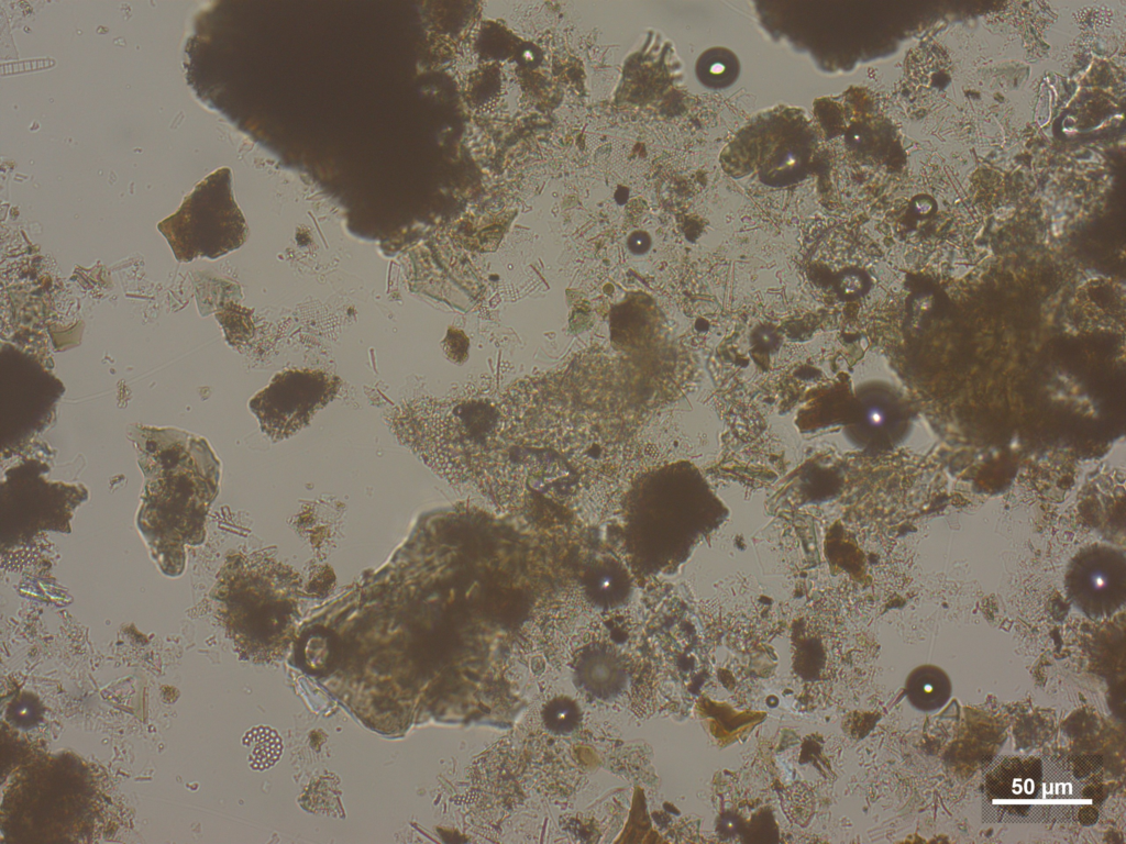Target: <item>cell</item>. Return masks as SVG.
<instances>
[{
    "label": "cell",
    "mask_w": 1126,
    "mask_h": 844,
    "mask_svg": "<svg viewBox=\"0 0 1126 844\" xmlns=\"http://www.w3.org/2000/svg\"><path fill=\"white\" fill-rule=\"evenodd\" d=\"M242 744L250 748L249 763L255 770H265L274 766L283 753V743L277 731L269 726L258 725L249 730Z\"/></svg>",
    "instance_id": "cell-10"
},
{
    "label": "cell",
    "mask_w": 1126,
    "mask_h": 844,
    "mask_svg": "<svg viewBox=\"0 0 1126 844\" xmlns=\"http://www.w3.org/2000/svg\"><path fill=\"white\" fill-rule=\"evenodd\" d=\"M327 656H328V647H327V644L324 642H322V638H320V637H312L310 641H308L306 649H305V657H306V663L311 668H320V667H322V665L327 660Z\"/></svg>",
    "instance_id": "cell-14"
},
{
    "label": "cell",
    "mask_w": 1126,
    "mask_h": 844,
    "mask_svg": "<svg viewBox=\"0 0 1126 844\" xmlns=\"http://www.w3.org/2000/svg\"><path fill=\"white\" fill-rule=\"evenodd\" d=\"M228 167L209 174L186 196L172 215L157 224L175 258L216 259L241 247L247 225L232 192Z\"/></svg>",
    "instance_id": "cell-2"
},
{
    "label": "cell",
    "mask_w": 1126,
    "mask_h": 844,
    "mask_svg": "<svg viewBox=\"0 0 1126 844\" xmlns=\"http://www.w3.org/2000/svg\"><path fill=\"white\" fill-rule=\"evenodd\" d=\"M23 388L16 386L14 390L9 388L8 402H2L1 407H9L5 410H1L2 413V436L9 433V436L2 441V446L9 442V448H16L20 444L25 443L35 433L40 432L45 427V424L49 423L52 412L56 401L60 396L63 385L49 375L34 360H29L27 374L25 376V369H22Z\"/></svg>",
    "instance_id": "cell-6"
},
{
    "label": "cell",
    "mask_w": 1126,
    "mask_h": 844,
    "mask_svg": "<svg viewBox=\"0 0 1126 844\" xmlns=\"http://www.w3.org/2000/svg\"><path fill=\"white\" fill-rule=\"evenodd\" d=\"M340 388V378L321 369H286L250 399L249 408L262 432L278 442L306 427Z\"/></svg>",
    "instance_id": "cell-5"
},
{
    "label": "cell",
    "mask_w": 1126,
    "mask_h": 844,
    "mask_svg": "<svg viewBox=\"0 0 1126 844\" xmlns=\"http://www.w3.org/2000/svg\"><path fill=\"white\" fill-rule=\"evenodd\" d=\"M49 467L27 458L4 473L0 488V541L13 547L40 532L70 533L77 507L88 499L82 484L49 481Z\"/></svg>",
    "instance_id": "cell-3"
},
{
    "label": "cell",
    "mask_w": 1126,
    "mask_h": 844,
    "mask_svg": "<svg viewBox=\"0 0 1126 844\" xmlns=\"http://www.w3.org/2000/svg\"><path fill=\"white\" fill-rule=\"evenodd\" d=\"M578 677L585 688L599 697L618 692L625 681L622 667L611 652L590 649L578 660Z\"/></svg>",
    "instance_id": "cell-8"
},
{
    "label": "cell",
    "mask_w": 1126,
    "mask_h": 844,
    "mask_svg": "<svg viewBox=\"0 0 1126 844\" xmlns=\"http://www.w3.org/2000/svg\"><path fill=\"white\" fill-rule=\"evenodd\" d=\"M866 415L869 423L873 426H881L885 421V412L876 406L871 407Z\"/></svg>",
    "instance_id": "cell-16"
},
{
    "label": "cell",
    "mask_w": 1126,
    "mask_h": 844,
    "mask_svg": "<svg viewBox=\"0 0 1126 844\" xmlns=\"http://www.w3.org/2000/svg\"><path fill=\"white\" fill-rule=\"evenodd\" d=\"M545 725L559 733L572 731L578 722L576 706L566 698L551 701L543 713Z\"/></svg>",
    "instance_id": "cell-12"
},
{
    "label": "cell",
    "mask_w": 1126,
    "mask_h": 844,
    "mask_svg": "<svg viewBox=\"0 0 1126 844\" xmlns=\"http://www.w3.org/2000/svg\"><path fill=\"white\" fill-rule=\"evenodd\" d=\"M143 488L136 528L158 569L184 574L187 547L206 540V520L219 492L221 464L208 441L170 426L130 424Z\"/></svg>",
    "instance_id": "cell-1"
},
{
    "label": "cell",
    "mask_w": 1126,
    "mask_h": 844,
    "mask_svg": "<svg viewBox=\"0 0 1126 844\" xmlns=\"http://www.w3.org/2000/svg\"><path fill=\"white\" fill-rule=\"evenodd\" d=\"M1123 571L1106 556L1086 558L1072 579V592L1077 602L1091 613H1107L1123 599Z\"/></svg>",
    "instance_id": "cell-7"
},
{
    "label": "cell",
    "mask_w": 1126,
    "mask_h": 844,
    "mask_svg": "<svg viewBox=\"0 0 1126 844\" xmlns=\"http://www.w3.org/2000/svg\"><path fill=\"white\" fill-rule=\"evenodd\" d=\"M985 788L987 806L1002 821L1069 818L1082 798L1068 767L1036 757L1006 758L990 773Z\"/></svg>",
    "instance_id": "cell-4"
},
{
    "label": "cell",
    "mask_w": 1126,
    "mask_h": 844,
    "mask_svg": "<svg viewBox=\"0 0 1126 844\" xmlns=\"http://www.w3.org/2000/svg\"><path fill=\"white\" fill-rule=\"evenodd\" d=\"M906 695L915 708L921 711H935L945 706L950 698L951 682L941 668L923 665L908 676Z\"/></svg>",
    "instance_id": "cell-9"
},
{
    "label": "cell",
    "mask_w": 1126,
    "mask_h": 844,
    "mask_svg": "<svg viewBox=\"0 0 1126 844\" xmlns=\"http://www.w3.org/2000/svg\"><path fill=\"white\" fill-rule=\"evenodd\" d=\"M41 713L40 702L30 693L16 697L8 708L11 722L24 729L35 725L41 718Z\"/></svg>",
    "instance_id": "cell-13"
},
{
    "label": "cell",
    "mask_w": 1126,
    "mask_h": 844,
    "mask_svg": "<svg viewBox=\"0 0 1126 844\" xmlns=\"http://www.w3.org/2000/svg\"><path fill=\"white\" fill-rule=\"evenodd\" d=\"M628 246L633 254L647 252L650 246L649 235L641 231L632 233L628 240Z\"/></svg>",
    "instance_id": "cell-15"
},
{
    "label": "cell",
    "mask_w": 1126,
    "mask_h": 844,
    "mask_svg": "<svg viewBox=\"0 0 1126 844\" xmlns=\"http://www.w3.org/2000/svg\"><path fill=\"white\" fill-rule=\"evenodd\" d=\"M715 52L716 53L707 52V54L698 60V76L707 85H727L728 80L732 79L735 76V59L729 53H720L719 51Z\"/></svg>",
    "instance_id": "cell-11"
}]
</instances>
